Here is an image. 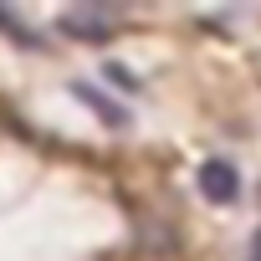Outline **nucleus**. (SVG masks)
Returning <instances> with one entry per match:
<instances>
[{
    "mask_svg": "<svg viewBox=\"0 0 261 261\" xmlns=\"http://www.w3.org/2000/svg\"><path fill=\"white\" fill-rule=\"evenodd\" d=\"M77 97H82V102H92V108H97L108 123H123V108H113V102H108V97H97L92 87H77Z\"/></svg>",
    "mask_w": 261,
    "mask_h": 261,
    "instance_id": "obj_3",
    "label": "nucleus"
},
{
    "mask_svg": "<svg viewBox=\"0 0 261 261\" xmlns=\"http://www.w3.org/2000/svg\"><path fill=\"white\" fill-rule=\"evenodd\" d=\"M108 77H113V87H118V92H134V87H139L128 67H108Z\"/></svg>",
    "mask_w": 261,
    "mask_h": 261,
    "instance_id": "obj_4",
    "label": "nucleus"
},
{
    "mask_svg": "<svg viewBox=\"0 0 261 261\" xmlns=\"http://www.w3.org/2000/svg\"><path fill=\"white\" fill-rule=\"evenodd\" d=\"M139 241H149L144 251H169V246H174V230H169V225H144Z\"/></svg>",
    "mask_w": 261,
    "mask_h": 261,
    "instance_id": "obj_2",
    "label": "nucleus"
},
{
    "mask_svg": "<svg viewBox=\"0 0 261 261\" xmlns=\"http://www.w3.org/2000/svg\"><path fill=\"white\" fill-rule=\"evenodd\" d=\"M200 195H205L210 205H230V200L241 195V174H236V164H225V159H205V164H200Z\"/></svg>",
    "mask_w": 261,
    "mask_h": 261,
    "instance_id": "obj_1",
    "label": "nucleus"
},
{
    "mask_svg": "<svg viewBox=\"0 0 261 261\" xmlns=\"http://www.w3.org/2000/svg\"><path fill=\"white\" fill-rule=\"evenodd\" d=\"M251 261H261V241H256V251H251Z\"/></svg>",
    "mask_w": 261,
    "mask_h": 261,
    "instance_id": "obj_5",
    "label": "nucleus"
}]
</instances>
